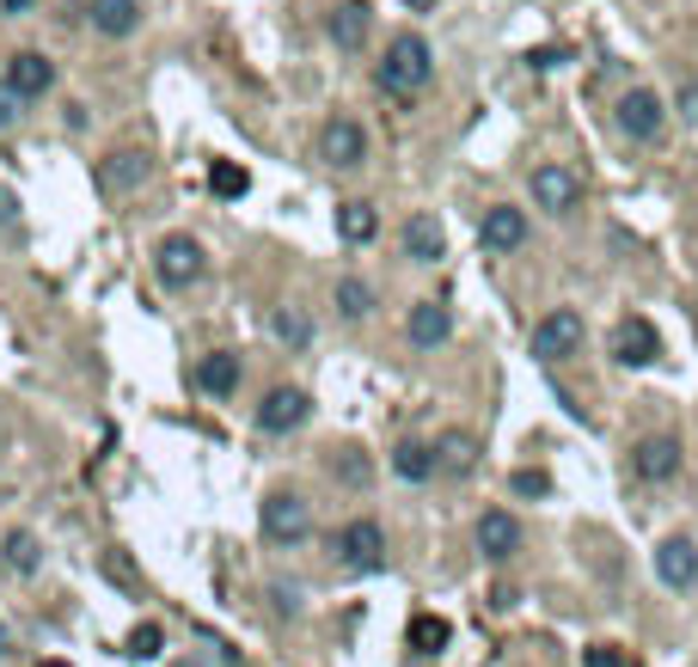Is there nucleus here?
I'll return each mask as SVG.
<instances>
[{
  "mask_svg": "<svg viewBox=\"0 0 698 667\" xmlns=\"http://www.w3.org/2000/svg\"><path fill=\"white\" fill-rule=\"evenodd\" d=\"M582 667H625V655L613 643H594V649H582Z\"/></svg>",
  "mask_w": 698,
  "mask_h": 667,
  "instance_id": "obj_34",
  "label": "nucleus"
},
{
  "mask_svg": "<svg viewBox=\"0 0 698 667\" xmlns=\"http://www.w3.org/2000/svg\"><path fill=\"white\" fill-rule=\"evenodd\" d=\"M405 331H410V343H417V350H435V343H448L454 313L441 301H417V306H410V319H405Z\"/></svg>",
  "mask_w": 698,
  "mask_h": 667,
  "instance_id": "obj_17",
  "label": "nucleus"
},
{
  "mask_svg": "<svg viewBox=\"0 0 698 667\" xmlns=\"http://www.w3.org/2000/svg\"><path fill=\"white\" fill-rule=\"evenodd\" d=\"M142 178H147V154H142V147H117L111 159H98V190H111V197L135 190Z\"/></svg>",
  "mask_w": 698,
  "mask_h": 667,
  "instance_id": "obj_15",
  "label": "nucleus"
},
{
  "mask_svg": "<svg viewBox=\"0 0 698 667\" xmlns=\"http://www.w3.org/2000/svg\"><path fill=\"white\" fill-rule=\"evenodd\" d=\"M374 233H381V215H374V202H337V239H350V246H368Z\"/></svg>",
  "mask_w": 698,
  "mask_h": 667,
  "instance_id": "obj_22",
  "label": "nucleus"
},
{
  "mask_svg": "<svg viewBox=\"0 0 698 667\" xmlns=\"http://www.w3.org/2000/svg\"><path fill=\"white\" fill-rule=\"evenodd\" d=\"M43 667H67V661H43Z\"/></svg>",
  "mask_w": 698,
  "mask_h": 667,
  "instance_id": "obj_43",
  "label": "nucleus"
},
{
  "mask_svg": "<svg viewBox=\"0 0 698 667\" xmlns=\"http://www.w3.org/2000/svg\"><path fill=\"white\" fill-rule=\"evenodd\" d=\"M533 202L545 215H576L582 209V178L570 166H540L533 171Z\"/></svg>",
  "mask_w": 698,
  "mask_h": 667,
  "instance_id": "obj_7",
  "label": "nucleus"
},
{
  "mask_svg": "<svg viewBox=\"0 0 698 667\" xmlns=\"http://www.w3.org/2000/svg\"><path fill=\"white\" fill-rule=\"evenodd\" d=\"M337 563L343 570H356V576H374L386 563V533H381V521H350L337 533Z\"/></svg>",
  "mask_w": 698,
  "mask_h": 667,
  "instance_id": "obj_4",
  "label": "nucleus"
},
{
  "mask_svg": "<svg viewBox=\"0 0 698 667\" xmlns=\"http://www.w3.org/2000/svg\"><path fill=\"white\" fill-rule=\"evenodd\" d=\"M159 643H166V630H159L154 618L129 630V655H135V661H154V655H159Z\"/></svg>",
  "mask_w": 698,
  "mask_h": 667,
  "instance_id": "obj_29",
  "label": "nucleus"
},
{
  "mask_svg": "<svg viewBox=\"0 0 698 667\" xmlns=\"http://www.w3.org/2000/svg\"><path fill=\"white\" fill-rule=\"evenodd\" d=\"M227 661H233V667H251V661H239V655H227Z\"/></svg>",
  "mask_w": 698,
  "mask_h": 667,
  "instance_id": "obj_42",
  "label": "nucleus"
},
{
  "mask_svg": "<svg viewBox=\"0 0 698 667\" xmlns=\"http://www.w3.org/2000/svg\"><path fill=\"white\" fill-rule=\"evenodd\" d=\"M564 55H570V50H533V67H558Z\"/></svg>",
  "mask_w": 698,
  "mask_h": 667,
  "instance_id": "obj_39",
  "label": "nucleus"
},
{
  "mask_svg": "<svg viewBox=\"0 0 698 667\" xmlns=\"http://www.w3.org/2000/svg\"><path fill=\"white\" fill-rule=\"evenodd\" d=\"M405 637H410V649H417V655H441V649H448V637H454V625H448V618H435V613H417Z\"/></svg>",
  "mask_w": 698,
  "mask_h": 667,
  "instance_id": "obj_23",
  "label": "nucleus"
},
{
  "mask_svg": "<svg viewBox=\"0 0 698 667\" xmlns=\"http://www.w3.org/2000/svg\"><path fill=\"white\" fill-rule=\"evenodd\" d=\"M0 86L13 92V98H43L55 86V62L38 50H19V55H7V80Z\"/></svg>",
  "mask_w": 698,
  "mask_h": 667,
  "instance_id": "obj_8",
  "label": "nucleus"
},
{
  "mask_svg": "<svg viewBox=\"0 0 698 667\" xmlns=\"http://www.w3.org/2000/svg\"><path fill=\"white\" fill-rule=\"evenodd\" d=\"M441 246H448V239H441V221H435V215H410L405 221V258L435 263L441 258Z\"/></svg>",
  "mask_w": 698,
  "mask_h": 667,
  "instance_id": "obj_21",
  "label": "nucleus"
},
{
  "mask_svg": "<svg viewBox=\"0 0 698 667\" xmlns=\"http://www.w3.org/2000/svg\"><path fill=\"white\" fill-rule=\"evenodd\" d=\"M270 331H277V337L289 343V350H306V343H313V319L294 313V306H282V313L270 319Z\"/></svg>",
  "mask_w": 698,
  "mask_h": 667,
  "instance_id": "obj_27",
  "label": "nucleus"
},
{
  "mask_svg": "<svg viewBox=\"0 0 698 667\" xmlns=\"http://www.w3.org/2000/svg\"><path fill=\"white\" fill-rule=\"evenodd\" d=\"M393 471L405 478V484H423V478H435V447L429 441H405L393 454Z\"/></svg>",
  "mask_w": 698,
  "mask_h": 667,
  "instance_id": "obj_24",
  "label": "nucleus"
},
{
  "mask_svg": "<svg viewBox=\"0 0 698 667\" xmlns=\"http://www.w3.org/2000/svg\"><path fill=\"white\" fill-rule=\"evenodd\" d=\"M613 123H619V129L632 135V142H656L661 123H668V105H661V98H656L649 86H632V92L619 98V111H613Z\"/></svg>",
  "mask_w": 698,
  "mask_h": 667,
  "instance_id": "obj_6",
  "label": "nucleus"
},
{
  "mask_svg": "<svg viewBox=\"0 0 698 667\" xmlns=\"http://www.w3.org/2000/svg\"><path fill=\"white\" fill-rule=\"evenodd\" d=\"M656 576L668 582V588H692L698 582V545L686 533H674V539L656 545Z\"/></svg>",
  "mask_w": 698,
  "mask_h": 667,
  "instance_id": "obj_13",
  "label": "nucleus"
},
{
  "mask_svg": "<svg viewBox=\"0 0 698 667\" xmlns=\"http://www.w3.org/2000/svg\"><path fill=\"white\" fill-rule=\"evenodd\" d=\"M25 7H31V0H7V13H25Z\"/></svg>",
  "mask_w": 698,
  "mask_h": 667,
  "instance_id": "obj_40",
  "label": "nucleus"
},
{
  "mask_svg": "<svg viewBox=\"0 0 698 667\" xmlns=\"http://www.w3.org/2000/svg\"><path fill=\"white\" fill-rule=\"evenodd\" d=\"M478 466V441L472 435H448V441L435 447V471H472Z\"/></svg>",
  "mask_w": 698,
  "mask_h": 667,
  "instance_id": "obj_26",
  "label": "nucleus"
},
{
  "mask_svg": "<svg viewBox=\"0 0 698 667\" xmlns=\"http://www.w3.org/2000/svg\"><path fill=\"white\" fill-rule=\"evenodd\" d=\"M680 117H686V123H698V86H686V92H680Z\"/></svg>",
  "mask_w": 698,
  "mask_h": 667,
  "instance_id": "obj_37",
  "label": "nucleus"
},
{
  "mask_svg": "<svg viewBox=\"0 0 698 667\" xmlns=\"http://www.w3.org/2000/svg\"><path fill=\"white\" fill-rule=\"evenodd\" d=\"M509 484H514V497H545V490H552V478H545V471H514Z\"/></svg>",
  "mask_w": 698,
  "mask_h": 667,
  "instance_id": "obj_33",
  "label": "nucleus"
},
{
  "mask_svg": "<svg viewBox=\"0 0 698 667\" xmlns=\"http://www.w3.org/2000/svg\"><path fill=\"white\" fill-rule=\"evenodd\" d=\"M331 471H337L343 484H368V459L350 454V447H343V459H331Z\"/></svg>",
  "mask_w": 698,
  "mask_h": 667,
  "instance_id": "obj_31",
  "label": "nucleus"
},
{
  "mask_svg": "<svg viewBox=\"0 0 698 667\" xmlns=\"http://www.w3.org/2000/svg\"><path fill=\"white\" fill-rule=\"evenodd\" d=\"M582 337H588V331H582V313L576 306H558V313H545L540 325H533V355H540V362H570V355L582 350Z\"/></svg>",
  "mask_w": 698,
  "mask_h": 667,
  "instance_id": "obj_3",
  "label": "nucleus"
},
{
  "mask_svg": "<svg viewBox=\"0 0 698 667\" xmlns=\"http://www.w3.org/2000/svg\"><path fill=\"white\" fill-rule=\"evenodd\" d=\"M86 19H93V31H105V38H129V31L142 25V0H93Z\"/></svg>",
  "mask_w": 698,
  "mask_h": 667,
  "instance_id": "obj_19",
  "label": "nucleus"
},
{
  "mask_svg": "<svg viewBox=\"0 0 698 667\" xmlns=\"http://www.w3.org/2000/svg\"><path fill=\"white\" fill-rule=\"evenodd\" d=\"M209 190H215V197H227V202H239L251 190V171L233 166V159H215V166H209Z\"/></svg>",
  "mask_w": 698,
  "mask_h": 667,
  "instance_id": "obj_25",
  "label": "nucleus"
},
{
  "mask_svg": "<svg viewBox=\"0 0 698 667\" xmlns=\"http://www.w3.org/2000/svg\"><path fill=\"white\" fill-rule=\"evenodd\" d=\"M270 601H277V613H294V606H301V588H282V582H277V588H270Z\"/></svg>",
  "mask_w": 698,
  "mask_h": 667,
  "instance_id": "obj_36",
  "label": "nucleus"
},
{
  "mask_svg": "<svg viewBox=\"0 0 698 667\" xmlns=\"http://www.w3.org/2000/svg\"><path fill=\"white\" fill-rule=\"evenodd\" d=\"M632 466H637V478H649V484H668L674 471H680V441H674V435H644L637 454H632Z\"/></svg>",
  "mask_w": 698,
  "mask_h": 667,
  "instance_id": "obj_14",
  "label": "nucleus"
},
{
  "mask_svg": "<svg viewBox=\"0 0 698 667\" xmlns=\"http://www.w3.org/2000/svg\"><path fill=\"white\" fill-rule=\"evenodd\" d=\"M405 7H417V13H429V7H435V0H405Z\"/></svg>",
  "mask_w": 698,
  "mask_h": 667,
  "instance_id": "obj_41",
  "label": "nucleus"
},
{
  "mask_svg": "<svg viewBox=\"0 0 698 667\" xmlns=\"http://www.w3.org/2000/svg\"><path fill=\"white\" fill-rule=\"evenodd\" d=\"M478 239H485V251H521L528 246V215L509 209V202H497V209H485V221H478Z\"/></svg>",
  "mask_w": 698,
  "mask_h": 667,
  "instance_id": "obj_12",
  "label": "nucleus"
},
{
  "mask_svg": "<svg viewBox=\"0 0 698 667\" xmlns=\"http://www.w3.org/2000/svg\"><path fill=\"white\" fill-rule=\"evenodd\" d=\"M105 576L123 582V588H142V576L129 570V557H123V551H105Z\"/></svg>",
  "mask_w": 698,
  "mask_h": 667,
  "instance_id": "obj_32",
  "label": "nucleus"
},
{
  "mask_svg": "<svg viewBox=\"0 0 698 667\" xmlns=\"http://www.w3.org/2000/svg\"><path fill=\"white\" fill-rule=\"evenodd\" d=\"M0 643H7V625H0Z\"/></svg>",
  "mask_w": 698,
  "mask_h": 667,
  "instance_id": "obj_44",
  "label": "nucleus"
},
{
  "mask_svg": "<svg viewBox=\"0 0 698 667\" xmlns=\"http://www.w3.org/2000/svg\"><path fill=\"white\" fill-rule=\"evenodd\" d=\"M0 227H19V197L0 184Z\"/></svg>",
  "mask_w": 698,
  "mask_h": 667,
  "instance_id": "obj_35",
  "label": "nucleus"
},
{
  "mask_svg": "<svg viewBox=\"0 0 698 667\" xmlns=\"http://www.w3.org/2000/svg\"><path fill=\"white\" fill-rule=\"evenodd\" d=\"M429 80H435L429 43H423L417 31H398V38L386 43V62H381V92H393V98H417Z\"/></svg>",
  "mask_w": 698,
  "mask_h": 667,
  "instance_id": "obj_1",
  "label": "nucleus"
},
{
  "mask_svg": "<svg viewBox=\"0 0 698 667\" xmlns=\"http://www.w3.org/2000/svg\"><path fill=\"white\" fill-rule=\"evenodd\" d=\"M331 43H337V50H362V43H368V31H374V7L368 0H343L337 13H331Z\"/></svg>",
  "mask_w": 698,
  "mask_h": 667,
  "instance_id": "obj_16",
  "label": "nucleus"
},
{
  "mask_svg": "<svg viewBox=\"0 0 698 667\" xmlns=\"http://www.w3.org/2000/svg\"><path fill=\"white\" fill-rule=\"evenodd\" d=\"M7 563H13V570H38V539L13 533V539H7Z\"/></svg>",
  "mask_w": 698,
  "mask_h": 667,
  "instance_id": "obj_30",
  "label": "nucleus"
},
{
  "mask_svg": "<svg viewBox=\"0 0 698 667\" xmlns=\"http://www.w3.org/2000/svg\"><path fill=\"white\" fill-rule=\"evenodd\" d=\"M154 270L166 289H190V282H202V246L190 233H166L154 251Z\"/></svg>",
  "mask_w": 698,
  "mask_h": 667,
  "instance_id": "obj_5",
  "label": "nucleus"
},
{
  "mask_svg": "<svg viewBox=\"0 0 698 667\" xmlns=\"http://www.w3.org/2000/svg\"><path fill=\"white\" fill-rule=\"evenodd\" d=\"M319 154H325V166L350 171V166H362V159H368V135H362V123L331 117L325 135H319Z\"/></svg>",
  "mask_w": 698,
  "mask_h": 667,
  "instance_id": "obj_10",
  "label": "nucleus"
},
{
  "mask_svg": "<svg viewBox=\"0 0 698 667\" xmlns=\"http://www.w3.org/2000/svg\"><path fill=\"white\" fill-rule=\"evenodd\" d=\"M178 667H197V661H178Z\"/></svg>",
  "mask_w": 698,
  "mask_h": 667,
  "instance_id": "obj_45",
  "label": "nucleus"
},
{
  "mask_svg": "<svg viewBox=\"0 0 698 667\" xmlns=\"http://www.w3.org/2000/svg\"><path fill=\"white\" fill-rule=\"evenodd\" d=\"M13 105H19V98H13L7 86H0V123H19V111H13Z\"/></svg>",
  "mask_w": 698,
  "mask_h": 667,
  "instance_id": "obj_38",
  "label": "nucleus"
},
{
  "mask_svg": "<svg viewBox=\"0 0 698 667\" xmlns=\"http://www.w3.org/2000/svg\"><path fill=\"white\" fill-rule=\"evenodd\" d=\"M197 386H202V393H215V398L239 393V355H227V350L202 355V362H197Z\"/></svg>",
  "mask_w": 698,
  "mask_h": 667,
  "instance_id": "obj_20",
  "label": "nucleus"
},
{
  "mask_svg": "<svg viewBox=\"0 0 698 667\" xmlns=\"http://www.w3.org/2000/svg\"><path fill=\"white\" fill-rule=\"evenodd\" d=\"M661 355V343H656V325L649 319H619L613 325V362H625V367H649Z\"/></svg>",
  "mask_w": 698,
  "mask_h": 667,
  "instance_id": "obj_11",
  "label": "nucleus"
},
{
  "mask_svg": "<svg viewBox=\"0 0 698 667\" xmlns=\"http://www.w3.org/2000/svg\"><path fill=\"white\" fill-rule=\"evenodd\" d=\"M337 313L343 319H368L374 313V289H368V282H356V275L337 282Z\"/></svg>",
  "mask_w": 698,
  "mask_h": 667,
  "instance_id": "obj_28",
  "label": "nucleus"
},
{
  "mask_svg": "<svg viewBox=\"0 0 698 667\" xmlns=\"http://www.w3.org/2000/svg\"><path fill=\"white\" fill-rule=\"evenodd\" d=\"M258 527H264L270 545H301L313 533V514H306V502L294 490H270L264 509H258Z\"/></svg>",
  "mask_w": 698,
  "mask_h": 667,
  "instance_id": "obj_2",
  "label": "nucleus"
},
{
  "mask_svg": "<svg viewBox=\"0 0 698 667\" xmlns=\"http://www.w3.org/2000/svg\"><path fill=\"white\" fill-rule=\"evenodd\" d=\"M306 417H313V398H306L301 386H277V393L258 405V429L264 435H289V429H301Z\"/></svg>",
  "mask_w": 698,
  "mask_h": 667,
  "instance_id": "obj_9",
  "label": "nucleus"
},
{
  "mask_svg": "<svg viewBox=\"0 0 698 667\" xmlns=\"http://www.w3.org/2000/svg\"><path fill=\"white\" fill-rule=\"evenodd\" d=\"M521 545V521H514L509 509H490L485 521H478V551H485V557H509V551Z\"/></svg>",
  "mask_w": 698,
  "mask_h": 667,
  "instance_id": "obj_18",
  "label": "nucleus"
}]
</instances>
